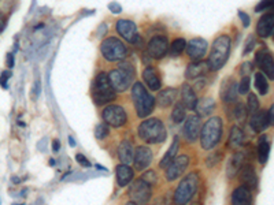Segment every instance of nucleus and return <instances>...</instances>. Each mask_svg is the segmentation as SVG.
I'll use <instances>...</instances> for the list:
<instances>
[{"label":"nucleus","mask_w":274,"mask_h":205,"mask_svg":"<svg viewBox=\"0 0 274 205\" xmlns=\"http://www.w3.org/2000/svg\"><path fill=\"white\" fill-rule=\"evenodd\" d=\"M230 37L228 34H221L214 40L213 48L207 59V67L213 71H218L225 66V63L229 59L230 54Z\"/></svg>","instance_id":"1"},{"label":"nucleus","mask_w":274,"mask_h":205,"mask_svg":"<svg viewBox=\"0 0 274 205\" xmlns=\"http://www.w3.org/2000/svg\"><path fill=\"white\" fill-rule=\"evenodd\" d=\"M138 137L147 144H162L166 139V128H164L163 122L156 118H151L141 122L138 126Z\"/></svg>","instance_id":"2"},{"label":"nucleus","mask_w":274,"mask_h":205,"mask_svg":"<svg viewBox=\"0 0 274 205\" xmlns=\"http://www.w3.org/2000/svg\"><path fill=\"white\" fill-rule=\"evenodd\" d=\"M222 119L219 117L210 118L200 130V146L204 150H210L219 144V139L222 137Z\"/></svg>","instance_id":"3"},{"label":"nucleus","mask_w":274,"mask_h":205,"mask_svg":"<svg viewBox=\"0 0 274 205\" xmlns=\"http://www.w3.org/2000/svg\"><path fill=\"white\" fill-rule=\"evenodd\" d=\"M132 99H133L137 117L147 118L149 114H152L155 108V99L152 97V94L148 93V90L141 82L133 83Z\"/></svg>","instance_id":"4"},{"label":"nucleus","mask_w":274,"mask_h":205,"mask_svg":"<svg viewBox=\"0 0 274 205\" xmlns=\"http://www.w3.org/2000/svg\"><path fill=\"white\" fill-rule=\"evenodd\" d=\"M135 75H136V71H135L133 65L126 62V63L120 65L118 68L111 70L107 77H109V81L114 92H125L133 82Z\"/></svg>","instance_id":"5"},{"label":"nucleus","mask_w":274,"mask_h":205,"mask_svg":"<svg viewBox=\"0 0 274 205\" xmlns=\"http://www.w3.org/2000/svg\"><path fill=\"white\" fill-rule=\"evenodd\" d=\"M92 99L96 106L109 104L115 99V92L106 72H99L92 85Z\"/></svg>","instance_id":"6"},{"label":"nucleus","mask_w":274,"mask_h":205,"mask_svg":"<svg viewBox=\"0 0 274 205\" xmlns=\"http://www.w3.org/2000/svg\"><path fill=\"white\" fill-rule=\"evenodd\" d=\"M199 188V177L196 172L188 174L186 177L181 179L178 186L174 192V204L175 205H186L193 196L196 194Z\"/></svg>","instance_id":"7"},{"label":"nucleus","mask_w":274,"mask_h":205,"mask_svg":"<svg viewBox=\"0 0 274 205\" xmlns=\"http://www.w3.org/2000/svg\"><path fill=\"white\" fill-rule=\"evenodd\" d=\"M102 55L106 61L109 62H120L124 61L128 56V50L125 44L117 37H109L106 39L100 45Z\"/></svg>","instance_id":"8"},{"label":"nucleus","mask_w":274,"mask_h":205,"mask_svg":"<svg viewBox=\"0 0 274 205\" xmlns=\"http://www.w3.org/2000/svg\"><path fill=\"white\" fill-rule=\"evenodd\" d=\"M103 123L107 126H113V128H122L126 122H128V115H126L125 110L121 106H107L103 110Z\"/></svg>","instance_id":"9"},{"label":"nucleus","mask_w":274,"mask_h":205,"mask_svg":"<svg viewBox=\"0 0 274 205\" xmlns=\"http://www.w3.org/2000/svg\"><path fill=\"white\" fill-rule=\"evenodd\" d=\"M151 196H152L151 186L147 182H144L142 179H137L136 182H133V185L129 189V197L137 205L147 204L148 201L151 200Z\"/></svg>","instance_id":"10"},{"label":"nucleus","mask_w":274,"mask_h":205,"mask_svg":"<svg viewBox=\"0 0 274 205\" xmlns=\"http://www.w3.org/2000/svg\"><path fill=\"white\" fill-rule=\"evenodd\" d=\"M189 166V157L188 155H180L175 156L173 161L170 163L169 166L166 167V179L171 182V181H175L185 172V170Z\"/></svg>","instance_id":"11"},{"label":"nucleus","mask_w":274,"mask_h":205,"mask_svg":"<svg viewBox=\"0 0 274 205\" xmlns=\"http://www.w3.org/2000/svg\"><path fill=\"white\" fill-rule=\"evenodd\" d=\"M147 52L153 59H162L169 52V41L164 36H159V34L153 36L152 39L148 41Z\"/></svg>","instance_id":"12"},{"label":"nucleus","mask_w":274,"mask_h":205,"mask_svg":"<svg viewBox=\"0 0 274 205\" xmlns=\"http://www.w3.org/2000/svg\"><path fill=\"white\" fill-rule=\"evenodd\" d=\"M117 32L122 39H125L131 44H137V41L140 40L138 33H137L136 23L129 19H120L117 22Z\"/></svg>","instance_id":"13"},{"label":"nucleus","mask_w":274,"mask_h":205,"mask_svg":"<svg viewBox=\"0 0 274 205\" xmlns=\"http://www.w3.org/2000/svg\"><path fill=\"white\" fill-rule=\"evenodd\" d=\"M202 130V121L199 115H191L188 117L186 122L182 128V136L185 137L188 142H195L199 138V134Z\"/></svg>","instance_id":"14"},{"label":"nucleus","mask_w":274,"mask_h":205,"mask_svg":"<svg viewBox=\"0 0 274 205\" xmlns=\"http://www.w3.org/2000/svg\"><path fill=\"white\" fill-rule=\"evenodd\" d=\"M255 62H257L258 67H259V68H261V70L268 75L269 79H273L274 78L273 56H272V52H270L268 48H262V50L258 51L257 56H255Z\"/></svg>","instance_id":"15"},{"label":"nucleus","mask_w":274,"mask_h":205,"mask_svg":"<svg viewBox=\"0 0 274 205\" xmlns=\"http://www.w3.org/2000/svg\"><path fill=\"white\" fill-rule=\"evenodd\" d=\"M207 41L204 39H200V37L192 39L185 47L186 54L193 62H199L200 59H203V56L206 55V52H207Z\"/></svg>","instance_id":"16"},{"label":"nucleus","mask_w":274,"mask_h":205,"mask_svg":"<svg viewBox=\"0 0 274 205\" xmlns=\"http://www.w3.org/2000/svg\"><path fill=\"white\" fill-rule=\"evenodd\" d=\"M152 150L148 146H145V145L137 146V149L135 150V156H133V163H135L137 171H142V170L148 168V166L152 163Z\"/></svg>","instance_id":"17"},{"label":"nucleus","mask_w":274,"mask_h":205,"mask_svg":"<svg viewBox=\"0 0 274 205\" xmlns=\"http://www.w3.org/2000/svg\"><path fill=\"white\" fill-rule=\"evenodd\" d=\"M237 82L235 78L228 77L221 83V89H219V96L224 103H233L237 100Z\"/></svg>","instance_id":"18"},{"label":"nucleus","mask_w":274,"mask_h":205,"mask_svg":"<svg viewBox=\"0 0 274 205\" xmlns=\"http://www.w3.org/2000/svg\"><path fill=\"white\" fill-rule=\"evenodd\" d=\"M274 30V14L269 12L259 18L257 25V34L261 39H268L273 34Z\"/></svg>","instance_id":"19"},{"label":"nucleus","mask_w":274,"mask_h":205,"mask_svg":"<svg viewBox=\"0 0 274 205\" xmlns=\"http://www.w3.org/2000/svg\"><path fill=\"white\" fill-rule=\"evenodd\" d=\"M232 205H252V193L251 190L246 186H239L233 190L230 197Z\"/></svg>","instance_id":"20"},{"label":"nucleus","mask_w":274,"mask_h":205,"mask_svg":"<svg viewBox=\"0 0 274 205\" xmlns=\"http://www.w3.org/2000/svg\"><path fill=\"white\" fill-rule=\"evenodd\" d=\"M142 79H144L145 85H147L151 90H159L160 86H162L160 75H159L158 71H156V68H153V67L151 66H148L144 68V71H142Z\"/></svg>","instance_id":"21"},{"label":"nucleus","mask_w":274,"mask_h":205,"mask_svg":"<svg viewBox=\"0 0 274 205\" xmlns=\"http://www.w3.org/2000/svg\"><path fill=\"white\" fill-rule=\"evenodd\" d=\"M241 182L244 183L243 186H246L248 189H257L258 185V178L257 172L254 170V167L251 164H244L243 166V170H241L240 174Z\"/></svg>","instance_id":"22"},{"label":"nucleus","mask_w":274,"mask_h":205,"mask_svg":"<svg viewBox=\"0 0 274 205\" xmlns=\"http://www.w3.org/2000/svg\"><path fill=\"white\" fill-rule=\"evenodd\" d=\"M208 70L207 63L206 62H192L188 65L185 70V78L186 79H197L199 77H202L206 74Z\"/></svg>","instance_id":"23"},{"label":"nucleus","mask_w":274,"mask_h":205,"mask_svg":"<svg viewBox=\"0 0 274 205\" xmlns=\"http://www.w3.org/2000/svg\"><path fill=\"white\" fill-rule=\"evenodd\" d=\"M181 97H182V106L188 108V110H195L197 103V97L195 90L192 88L191 85L188 83H184L182 85V89H181Z\"/></svg>","instance_id":"24"},{"label":"nucleus","mask_w":274,"mask_h":205,"mask_svg":"<svg viewBox=\"0 0 274 205\" xmlns=\"http://www.w3.org/2000/svg\"><path fill=\"white\" fill-rule=\"evenodd\" d=\"M241 166H244V153L243 152H236L235 155L230 157L228 167H226V175L228 178H235L237 172L241 170Z\"/></svg>","instance_id":"25"},{"label":"nucleus","mask_w":274,"mask_h":205,"mask_svg":"<svg viewBox=\"0 0 274 205\" xmlns=\"http://www.w3.org/2000/svg\"><path fill=\"white\" fill-rule=\"evenodd\" d=\"M177 94H178V90L175 88H167L160 90L156 97V101H158L159 107L162 108H167L170 107L175 100H177Z\"/></svg>","instance_id":"26"},{"label":"nucleus","mask_w":274,"mask_h":205,"mask_svg":"<svg viewBox=\"0 0 274 205\" xmlns=\"http://www.w3.org/2000/svg\"><path fill=\"white\" fill-rule=\"evenodd\" d=\"M250 125H251L252 130H254L255 133H261L265 129L269 128L270 123H269L268 111H258L257 114H254Z\"/></svg>","instance_id":"27"},{"label":"nucleus","mask_w":274,"mask_h":205,"mask_svg":"<svg viewBox=\"0 0 274 205\" xmlns=\"http://www.w3.org/2000/svg\"><path fill=\"white\" fill-rule=\"evenodd\" d=\"M133 156H135V150L131 141H122L118 146V157L122 161V164L129 166L131 163H133Z\"/></svg>","instance_id":"28"},{"label":"nucleus","mask_w":274,"mask_h":205,"mask_svg":"<svg viewBox=\"0 0 274 205\" xmlns=\"http://www.w3.org/2000/svg\"><path fill=\"white\" fill-rule=\"evenodd\" d=\"M133 177H135V171L132 170L131 167L125 166V164L117 166V182H118L121 188L129 185L133 181Z\"/></svg>","instance_id":"29"},{"label":"nucleus","mask_w":274,"mask_h":205,"mask_svg":"<svg viewBox=\"0 0 274 205\" xmlns=\"http://www.w3.org/2000/svg\"><path fill=\"white\" fill-rule=\"evenodd\" d=\"M178 148H180V138L175 136L174 139H173V144L170 145L169 150L166 152V155L163 156V159L159 163V167H160V168H163L164 170V168L173 161V159H174L175 155H177V152H178Z\"/></svg>","instance_id":"30"},{"label":"nucleus","mask_w":274,"mask_h":205,"mask_svg":"<svg viewBox=\"0 0 274 205\" xmlns=\"http://www.w3.org/2000/svg\"><path fill=\"white\" fill-rule=\"evenodd\" d=\"M244 142V133L239 126H233L230 129L229 133V139H228V144H229V148L235 149V148H239Z\"/></svg>","instance_id":"31"},{"label":"nucleus","mask_w":274,"mask_h":205,"mask_svg":"<svg viewBox=\"0 0 274 205\" xmlns=\"http://www.w3.org/2000/svg\"><path fill=\"white\" fill-rule=\"evenodd\" d=\"M270 153V142L266 138V136H262L258 141V160L261 164H265L269 159Z\"/></svg>","instance_id":"32"},{"label":"nucleus","mask_w":274,"mask_h":205,"mask_svg":"<svg viewBox=\"0 0 274 205\" xmlns=\"http://www.w3.org/2000/svg\"><path fill=\"white\" fill-rule=\"evenodd\" d=\"M195 108H197L199 115L207 117V115H210L215 110V101L213 99H202L200 101H197Z\"/></svg>","instance_id":"33"},{"label":"nucleus","mask_w":274,"mask_h":205,"mask_svg":"<svg viewBox=\"0 0 274 205\" xmlns=\"http://www.w3.org/2000/svg\"><path fill=\"white\" fill-rule=\"evenodd\" d=\"M255 88H257L258 93L262 94H268L269 92V82L268 78L265 77V74H262L261 71L255 72Z\"/></svg>","instance_id":"34"},{"label":"nucleus","mask_w":274,"mask_h":205,"mask_svg":"<svg viewBox=\"0 0 274 205\" xmlns=\"http://www.w3.org/2000/svg\"><path fill=\"white\" fill-rule=\"evenodd\" d=\"M186 43L184 39H175L173 40V43L170 44V56L177 58L182 54V51L185 50Z\"/></svg>","instance_id":"35"},{"label":"nucleus","mask_w":274,"mask_h":205,"mask_svg":"<svg viewBox=\"0 0 274 205\" xmlns=\"http://www.w3.org/2000/svg\"><path fill=\"white\" fill-rule=\"evenodd\" d=\"M186 108L182 106V103H177L173 108V112H171V119H173V122L174 123H181L184 122V119H185L186 115Z\"/></svg>","instance_id":"36"},{"label":"nucleus","mask_w":274,"mask_h":205,"mask_svg":"<svg viewBox=\"0 0 274 205\" xmlns=\"http://www.w3.org/2000/svg\"><path fill=\"white\" fill-rule=\"evenodd\" d=\"M247 110L250 114H257L259 111V101H258L257 96L254 93H250L248 96V100H247Z\"/></svg>","instance_id":"37"},{"label":"nucleus","mask_w":274,"mask_h":205,"mask_svg":"<svg viewBox=\"0 0 274 205\" xmlns=\"http://www.w3.org/2000/svg\"><path fill=\"white\" fill-rule=\"evenodd\" d=\"M232 111H233V117H235L236 121H243L247 115L246 107H244V104H241V103H237V104L232 107Z\"/></svg>","instance_id":"38"},{"label":"nucleus","mask_w":274,"mask_h":205,"mask_svg":"<svg viewBox=\"0 0 274 205\" xmlns=\"http://www.w3.org/2000/svg\"><path fill=\"white\" fill-rule=\"evenodd\" d=\"M110 134V128L106 125V123H100L96 126V130H95V136L98 139H103L106 137H109Z\"/></svg>","instance_id":"39"},{"label":"nucleus","mask_w":274,"mask_h":205,"mask_svg":"<svg viewBox=\"0 0 274 205\" xmlns=\"http://www.w3.org/2000/svg\"><path fill=\"white\" fill-rule=\"evenodd\" d=\"M221 159H222V153L221 152H214V153H211L206 159V164H207V167L217 166L219 161H221Z\"/></svg>","instance_id":"40"},{"label":"nucleus","mask_w":274,"mask_h":205,"mask_svg":"<svg viewBox=\"0 0 274 205\" xmlns=\"http://www.w3.org/2000/svg\"><path fill=\"white\" fill-rule=\"evenodd\" d=\"M250 82H251V79L250 77H243L241 78L240 83L237 85V92L241 94H246L248 90H250Z\"/></svg>","instance_id":"41"},{"label":"nucleus","mask_w":274,"mask_h":205,"mask_svg":"<svg viewBox=\"0 0 274 205\" xmlns=\"http://www.w3.org/2000/svg\"><path fill=\"white\" fill-rule=\"evenodd\" d=\"M140 179H142L144 182H147L148 185L151 186V185H155V183H156V181H158V177H156L155 171L149 170V171L144 172V174H142V177L140 178Z\"/></svg>","instance_id":"42"},{"label":"nucleus","mask_w":274,"mask_h":205,"mask_svg":"<svg viewBox=\"0 0 274 205\" xmlns=\"http://www.w3.org/2000/svg\"><path fill=\"white\" fill-rule=\"evenodd\" d=\"M255 45H257V43H255V37H254V36H250V37H248V40H247L246 47H244V51H243V55L250 54V52L254 50V47H255Z\"/></svg>","instance_id":"43"},{"label":"nucleus","mask_w":274,"mask_h":205,"mask_svg":"<svg viewBox=\"0 0 274 205\" xmlns=\"http://www.w3.org/2000/svg\"><path fill=\"white\" fill-rule=\"evenodd\" d=\"M251 71H252V63L247 62V63H243V65H241L240 72L243 77H248V74H250Z\"/></svg>","instance_id":"44"},{"label":"nucleus","mask_w":274,"mask_h":205,"mask_svg":"<svg viewBox=\"0 0 274 205\" xmlns=\"http://www.w3.org/2000/svg\"><path fill=\"white\" fill-rule=\"evenodd\" d=\"M76 160L81 164V166L84 167H91V161L88 160L85 156L82 155V153H77L76 155Z\"/></svg>","instance_id":"45"},{"label":"nucleus","mask_w":274,"mask_h":205,"mask_svg":"<svg viewBox=\"0 0 274 205\" xmlns=\"http://www.w3.org/2000/svg\"><path fill=\"white\" fill-rule=\"evenodd\" d=\"M10 77H11L10 71L1 72V75H0V85H1V88H7V82H8V78Z\"/></svg>","instance_id":"46"},{"label":"nucleus","mask_w":274,"mask_h":205,"mask_svg":"<svg viewBox=\"0 0 274 205\" xmlns=\"http://www.w3.org/2000/svg\"><path fill=\"white\" fill-rule=\"evenodd\" d=\"M239 17H240V19L243 21V26H244V28H248V26H250V23H251L250 17H248L244 11H239Z\"/></svg>","instance_id":"47"},{"label":"nucleus","mask_w":274,"mask_h":205,"mask_svg":"<svg viewBox=\"0 0 274 205\" xmlns=\"http://www.w3.org/2000/svg\"><path fill=\"white\" fill-rule=\"evenodd\" d=\"M273 6V3L272 1H262L261 4H258L257 7H255V12H261L263 11V10H266V8H269V7Z\"/></svg>","instance_id":"48"},{"label":"nucleus","mask_w":274,"mask_h":205,"mask_svg":"<svg viewBox=\"0 0 274 205\" xmlns=\"http://www.w3.org/2000/svg\"><path fill=\"white\" fill-rule=\"evenodd\" d=\"M109 8L111 10V11L114 12V14H120V12L122 11L121 6H120V4H117V3H110Z\"/></svg>","instance_id":"49"},{"label":"nucleus","mask_w":274,"mask_h":205,"mask_svg":"<svg viewBox=\"0 0 274 205\" xmlns=\"http://www.w3.org/2000/svg\"><path fill=\"white\" fill-rule=\"evenodd\" d=\"M7 66H8V68H12V67H14V55H12V54H8V55H7Z\"/></svg>","instance_id":"50"},{"label":"nucleus","mask_w":274,"mask_h":205,"mask_svg":"<svg viewBox=\"0 0 274 205\" xmlns=\"http://www.w3.org/2000/svg\"><path fill=\"white\" fill-rule=\"evenodd\" d=\"M4 28H5V18H4V15L0 12V33L4 30Z\"/></svg>","instance_id":"51"},{"label":"nucleus","mask_w":274,"mask_h":205,"mask_svg":"<svg viewBox=\"0 0 274 205\" xmlns=\"http://www.w3.org/2000/svg\"><path fill=\"white\" fill-rule=\"evenodd\" d=\"M273 106L270 107V110L268 111V117H269V123H270V126L273 125V121H274V118H273Z\"/></svg>","instance_id":"52"},{"label":"nucleus","mask_w":274,"mask_h":205,"mask_svg":"<svg viewBox=\"0 0 274 205\" xmlns=\"http://www.w3.org/2000/svg\"><path fill=\"white\" fill-rule=\"evenodd\" d=\"M52 149H54V152H58L59 150V141L58 139H54V142H52Z\"/></svg>","instance_id":"53"},{"label":"nucleus","mask_w":274,"mask_h":205,"mask_svg":"<svg viewBox=\"0 0 274 205\" xmlns=\"http://www.w3.org/2000/svg\"><path fill=\"white\" fill-rule=\"evenodd\" d=\"M69 142H70V146H76V141L71 138V137H69Z\"/></svg>","instance_id":"54"},{"label":"nucleus","mask_w":274,"mask_h":205,"mask_svg":"<svg viewBox=\"0 0 274 205\" xmlns=\"http://www.w3.org/2000/svg\"><path fill=\"white\" fill-rule=\"evenodd\" d=\"M191 205H202V203L200 201H192Z\"/></svg>","instance_id":"55"},{"label":"nucleus","mask_w":274,"mask_h":205,"mask_svg":"<svg viewBox=\"0 0 274 205\" xmlns=\"http://www.w3.org/2000/svg\"><path fill=\"white\" fill-rule=\"evenodd\" d=\"M126 205H137V204H136V203H133V201H129V203H128Z\"/></svg>","instance_id":"56"}]
</instances>
